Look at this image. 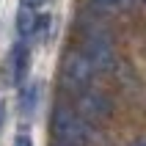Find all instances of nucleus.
<instances>
[{"instance_id":"obj_1","label":"nucleus","mask_w":146,"mask_h":146,"mask_svg":"<svg viewBox=\"0 0 146 146\" xmlns=\"http://www.w3.org/2000/svg\"><path fill=\"white\" fill-rule=\"evenodd\" d=\"M52 135L58 138V143L86 146L91 141V127L80 113H74L69 108H55V113H52Z\"/></svg>"},{"instance_id":"obj_2","label":"nucleus","mask_w":146,"mask_h":146,"mask_svg":"<svg viewBox=\"0 0 146 146\" xmlns=\"http://www.w3.org/2000/svg\"><path fill=\"white\" fill-rule=\"evenodd\" d=\"M94 77V66L86 52H69L64 58V83L69 88H86Z\"/></svg>"},{"instance_id":"obj_3","label":"nucleus","mask_w":146,"mask_h":146,"mask_svg":"<svg viewBox=\"0 0 146 146\" xmlns=\"http://www.w3.org/2000/svg\"><path fill=\"white\" fill-rule=\"evenodd\" d=\"M86 58L91 61L94 72L110 69L113 66V47H110V41L102 33H91L88 39H86Z\"/></svg>"},{"instance_id":"obj_4","label":"nucleus","mask_w":146,"mask_h":146,"mask_svg":"<svg viewBox=\"0 0 146 146\" xmlns=\"http://www.w3.org/2000/svg\"><path fill=\"white\" fill-rule=\"evenodd\" d=\"M77 110L86 121H102V119H110V102H108L102 94H83L80 102H77Z\"/></svg>"},{"instance_id":"obj_5","label":"nucleus","mask_w":146,"mask_h":146,"mask_svg":"<svg viewBox=\"0 0 146 146\" xmlns=\"http://www.w3.org/2000/svg\"><path fill=\"white\" fill-rule=\"evenodd\" d=\"M28 69H31V52H28V44H14L11 50V80L19 86V83L28 77Z\"/></svg>"},{"instance_id":"obj_6","label":"nucleus","mask_w":146,"mask_h":146,"mask_svg":"<svg viewBox=\"0 0 146 146\" xmlns=\"http://www.w3.org/2000/svg\"><path fill=\"white\" fill-rule=\"evenodd\" d=\"M33 28H36V14H33V8L22 6L19 14H17V31L22 33V36H31Z\"/></svg>"},{"instance_id":"obj_7","label":"nucleus","mask_w":146,"mask_h":146,"mask_svg":"<svg viewBox=\"0 0 146 146\" xmlns=\"http://www.w3.org/2000/svg\"><path fill=\"white\" fill-rule=\"evenodd\" d=\"M39 105V86H25L22 94H19V108L22 113H33Z\"/></svg>"},{"instance_id":"obj_8","label":"nucleus","mask_w":146,"mask_h":146,"mask_svg":"<svg viewBox=\"0 0 146 146\" xmlns=\"http://www.w3.org/2000/svg\"><path fill=\"white\" fill-rule=\"evenodd\" d=\"M99 8H124L130 6V0H94Z\"/></svg>"},{"instance_id":"obj_9","label":"nucleus","mask_w":146,"mask_h":146,"mask_svg":"<svg viewBox=\"0 0 146 146\" xmlns=\"http://www.w3.org/2000/svg\"><path fill=\"white\" fill-rule=\"evenodd\" d=\"M14 146H33V141H31V135H25V132H19L14 138Z\"/></svg>"},{"instance_id":"obj_10","label":"nucleus","mask_w":146,"mask_h":146,"mask_svg":"<svg viewBox=\"0 0 146 146\" xmlns=\"http://www.w3.org/2000/svg\"><path fill=\"white\" fill-rule=\"evenodd\" d=\"M44 0H22V6H28V8H39Z\"/></svg>"},{"instance_id":"obj_11","label":"nucleus","mask_w":146,"mask_h":146,"mask_svg":"<svg viewBox=\"0 0 146 146\" xmlns=\"http://www.w3.org/2000/svg\"><path fill=\"white\" fill-rule=\"evenodd\" d=\"M3 119H6V102L0 99V127H3Z\"/></svg>"},{"instance_id":"obj_12","label":"nucleus","mask_w":146,"mask_h":146,"mask_svg":"<svg viewBox=\"0 0 146 146\" xmlns=\"http://www.w3.org/2000/svg\"><path fill=\"white\" fill-rule=\"evenodd\" d=\"M132 146H146V141H135V143H132Z\"/></svg>"},{"instance_id":"obj_13","label":"nucleus","mask_w":146,"mask_h":146,"mask_svg":"<svg viewBox=\"0 0 146 146\" xmlns=\"http://www.w3.org/2000/svg\"><path fill=\"white\" fill-rule=\"evenodd\" d=\"M58 146H66V143H58Z\"/></svg>"}]
</instances>
